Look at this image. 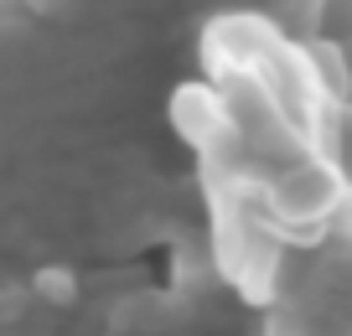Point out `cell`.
<instances>
[{"label": "cell", "mask_w": 352, "mask_h": 336, "mask_svg": "<svg viewBox=\"0 0 352 336\" xmlns=\"http://www.w3.org/2000/svg\"><path fill=\"white\" fill-rule=\"evenodd\" d=\"M342 176L331 171V161H296L285 166V171L275 176V186H270V207H275V217H285V223H327L331 207H337L342 197Z\"/></svg>", "instance_id": "cell-1"}, {"label": "cell", "mask_w": 352, "mask_h": 336, "mask_svg": "<svg viewBox=\"0 0 352 336\" xmlns=\"http://www.w3.org/2000/svg\"><path fill=\"white\" fill-rule=\"evenodd\" d=\"M264 336H352V295L327 290L316 295H290L270 311Z\"/></svg>", "instance_id": "cell-2"}, {"label": "cell", "mask_w": 352, "mask_h": 336, "mask_svg": "<svg viewBox=\"0 0 352 336\" xmlns=\"http://www.w3.org/2000/svg\"><path fill=\"white\" fill-rule=\"evenodd\" d=\"M331 171L352 186V104H342L331 120Z\"/></svg>", "instance_id": "cell-3"}]
</instances>
